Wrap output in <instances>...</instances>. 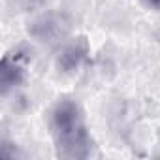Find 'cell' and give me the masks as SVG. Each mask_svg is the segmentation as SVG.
I'll return each mask as SVG.
<instances>
[{"mask_svg": "<svg viewBox=\"0 0 160 160\" xmlns=\"http://www.w3.org/2000/svg\"><path fill=\"white\" fill-rule=\"evenodd\" d=\"M51 134L57 154L68 160L87 158L92 149L83 111L73 100H60L51 111Z\"/></svg>", "mask_w": 160, "mask_h": 160, "instance_id": "cell-1", "label": "cell"}, {"mask_svg": "<svg viewBox=\"0 0 160 160\" xmlns=\"http://www.w3.org/2000/svg\"><path fill=\"white\" fill-rule=\"evenodd\" d=\"M25 77H27V72H25V64L21 62V58L6 55L2 58V64H0V85H2V92L6 94L10 89L23 85Z\"/></svg>", "mask_w": 160, "mask_h": 160, "instance_id": "cell-2", "label": "cell"}, {"mask_svg": "<svg viewBox=\"0 0 160 160\" xmlns=\"http://www.w3.org/2000/svg\"><path fill=\"white\" fill-rule=\"evenodd\" d=\"M87 55H89V43H87V40L85 38H77V40H73L72 43H68L62 49V53L58 57V66L64 72H72V70H75L79 64L85 60Z\"/></svg>", "mask_w": 160, "mask_h": 160, "instance_id": "cell-3", "label": "cell"}, {"mask_svg": "<svg viewBox=\"0 0 160 160\" xmlns=\"http://www.w3.org/2000/svg\"><path fill=\"white\" fill-rule=\"evenodd\" d=\"M145 2H149V4H152V6H156V8H160V0H145Z\"/></svg>", "mask_w": 160, "mask_h": 160, "instance_id": "cell-4", "label": "cell"}]
</instances>
